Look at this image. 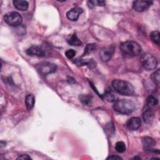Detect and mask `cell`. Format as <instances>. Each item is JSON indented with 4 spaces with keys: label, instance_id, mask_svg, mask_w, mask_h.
Instances as JSON below:
<instances>
[{
    "label": "cell",
    "instance_id": "1",
    "mask_svg": "<svg viewBox=\"0 0 160 160\" xmlns=\"http://www.w3.org/2000/svg\"><path fill=\"white\" fill-rule=\"evenodd\" d=\"M121 52L128 56H136L139 55L141 52V46L136 41H127L120 45Z\"/></svg>",
    "mask_w": 160,
    "mask_h": 160
},
{
    "label": "cell",
    "instance_id": "2",
    "mask_svg": "<svg viewBox=\"0 0 160 160\" xmlns=\"http://www.w3.org/2000/svg\"><path fill=\"white\" fill-rule=\"evenodd\" d=\"M113 108L116 111L121 114H128L134 111L135 104L129 99H120L115 101Z\"/></svg>",
    "mask_w": 160,
    "mask_h": 160
},
{
    "label": "cell",
    "instance_id": "3",
    "mask_svg": "<svg viewBox=\"0 0 160 160\" xmlns=\"http://www.w3.org/2000/svg\"><path fill=\"white\" fill-rule=\"evenodd\" d=\"M112 86L117 91L118 93L129 96L133 94L134 93V88L129 82L120 80H115L112 82Z\"/></svg>",
    "mask_w": 160,
    "mask_h": 160
},
{
    "label": "cell",
    "instance_id": "4",
    "mask_svg": "<svg viewBox=\"0 0 160 160\" xmlns=\"http://www.w3.org/2000/svg\"><path fill=\"white\" fill-rule=\"evenodd\" d=\"M139 61L141 66L147 71L154 70L158 65V61L156 57L149 53L142 55L140 57Z\"/></svg>",
    "mask_w": 160,
    "mask_h": 160
},
{
    "label": "cell",
    "instance_id": "5",
    "mask_svg": "<svg viewBox=\"0 0 160 160\" xmlns=\"http://www.w3.org/2000/svg\"><path fill=\"white\" fill-rule=\"evenodd\" d=\"M6 23L13 27L20 26L23 22L22 17L20 13L16 12H12L7 13L4 17Z\"/></svg>",
    "mask_w": 160,
    "mask_h": 160
},
{
    "label": "cell",
    "instance_id": "6",
    "mask_svg": "<svg viewBox=\"0 0 160 160\" xmlns=\"http://www.w3.org/2000/svg\"><path fill=\"white\" fill-rule=\"evenodd\" d=\"M36 68L40 74L46 76L56 72L57 70V66L54 63L44 62L36 66Z\"/></svg>",
    "mask_w": 160,
    "mask_h": 160
},
{
    "label": "cell",
    "instance_id": "7",
    "mask_svg": "<svg viewBox=\"0 0 160 160\" xmlns=\"http://www.w3.org/2000/svg\"><path fill=\"white\" fill-rule=\"evenodd\" d=\"M114 52V47L113 46H108L103 48L99 52V57L104 62H107L111 60Z\"/></svg>",
    "mask_w": 160,
    "mask_h": 160
},
{
    "label": "cell",
    "instance_id": "8",
    "mask_svg": "<svg viewBox=\"0 0 160 160\" xmlns=\"http://www.w3.org/2000/svg\"><path fill=\"white\" fill-rule=\"evenodd\" d=\"M153 4L150 1H136L133 2V9L138 12H143L148 10L149 7Z\"/></svg>",
    "mask_w": 160,
    "mask_h": 160
},
{
    "label": "cell",
    "instance_id": "9",
    "mask_svg": "<svg viewBox=\"0 0 160 160\" xmlns=\"http://www.w3.org/2000/svg\"><path fill=\"white\" fill-rule=\"evenodd\" d=\"M27 53L30 56H36L39 57H43L45 56V51L40 46H32L27 50Z\"/></svg>",
    "mask_w": 160,
    "mask_h": 160
},
{
    "label": "cell",
    "instance_id": "10",
    "mask_svg": "<svg viewBox=\"0 0 160 160\" xmlns=\"http://www.w3.org/2000/svg\"><path fill=\"white\" fill-rule=\"evenodd\" d=\"M82 13H83L82 8L79 7H76L71 9L69 12H68L66 13V17L68 20L73 22H75L78 20V19L79 18V17Z\"/></svg>",
    "mask_w": 160,
    "mask_h": 160
},
{
    "label": "cell",
    "instance_id": "11",
    "mask_svg": "<svg viewBox=\"0 0 160 160\" xmlns=\"http://www.w3.org/2000/svg\"><path fill=\"white\" fill-rule=\"evenodd\" d=\"M141 124V121L139 118L133 117L127 122V127L129 130L135 131L139 128Z\"/></svg>",
    "mask_w": 160,
    "mask_h": 160
},
{
    "label": "cell",
    "instance_id": "12",
    "mask_svg": "<svg viewBox=\"0 0 160 160\" xmlns=\"http://www.w3.org/2000/svg\"><path fill=\"white\" fill-rule=\"evenodd\" d=\"M13 5L18 10L22 12L27 11L29 7L28 2L23 0H15L13 1Z\"/></svg>",
    "mask_w": 160,
    "mask_h": 160
},
{
    "label": "cell",
    "instance_id": "13",
    "mask_svg": "<svg viewBox=\"0 0 160 160\" xmlns=\"http://www.w3.org/2000/svg\"><path fill=\"white\" fill-rule=\"evenodd\" d=\"M156 142L150 137H144L143 139V144L145 150H150L155 145Z\"/></svg>",
    "mask_w": 160,
    "mask_h": 160
},
{
    "label": "cell",
    "instance_id": "14",
    "mask_svg": "<svg viewBox=\"0 0 160 160\" xmlns=\"http://www.w3.org/2000/svg\"><path fill=\"white\" fill-rule=\"evenodd\" d=\"M74 63L78 66L86 65L90 67H94L96 66V63L93 61V60H76Z\"/></svg>",
    "mask_w": 160,
    "mask_h": 160
},
{
    "label": "cell",
    "instance_id": "15",
    "mask_svg": "<svg viewBox=\"0 0 160 160\" xmlns=\"http://www.w3.org/2000/svg\"><path fill=\"white\" fill-rule=\"evenodd\" d=\"M104 98L109 102H115L118 99L116 95L111 90H107L104 93Z\"/></svg>",
    "mask_w": 160,
    "mask_h": 160
},
{
    "label": "cell",
    "instance_id": "16",
    "mask_svg": "<svg viewBox=\"0 0 160 160\" xmlns=\"http://www.w3.org/2000/svg\"><path fill=\"white\" fill-rule=\"evenodd\" d=\"M35 96L33 95H27L25 99V104L28 110H30L33 108L35 105Z\"/></svg>",
    "mask_w": 160,
    "mask_h": 160
},
{
    "label": "cell",
    "instance_id": "17",
    "mask_svg": "<svg viewBox=\"0 0 160 160\" xmlns=\"http://www.w3.org/2000/svg\"><path fill=\"white\" fill-rule=\"evenodd\" d=\"M153 118H154V113L150 109L146 110L143 114V118L144 122H146V123H150L153 121Z\"/></svg>",
    "mask_w": 160,
    "mask_h": 160
},
{
    "label": "cell",
    "instance_id": "18",
    "mask_svg": "<svg viewBox=\"0 0 160 160\" xmlns=\"http://www.w3.org/2000/svg\"><path fill=\"white\" fill-rule=\"evenodd\" d=\"M146 103L149 108H152L158 104V99H156V98H155V96L151 95L148 98V99L146 100Z\"/></svg>",
    "mask_w": 160,
    "mask_h": 160
},
{
    "label": "cell",
    "instance_id": "19",
    "mask_svg": "<svg viewBox=\"0 0 160 160\" xmlns=\"http://www.w3.org/2000/svg\"><path fill=\"white\" fill-rule=\"evenodd\" d=\"M68 43L71 45V46H80L81 45L82 43L81 41L78 39V38L77 37V36L75 34L73 35L68 40Z\"/></svg>",
    "mask_w": 160,
    "mask_h": 160
},
{
    "label": "cell",
    "instance_id": "20",
    "mask_svg": "<svg viewBox=\"0 0 160 160\" xmlns=\"http://www.w3.org/2000/svg\"><path fill=\"white\" fill-rule=\"evenodd\" d=\"M81 103L85 105H90L92 101V96L90 95H82L80 96Z\"/></svg>",
    "mask_w": 160,
    "mask_h": 160
},
{
    "label": "cell",
    "instance_id": "21",
    "mask_svg": "<svg viewBox=\"0 0 160 160\" xmlns=\"http://www.w3.org/2000/svg\"><path fill=\"white\" fill-rule=\"evenodd\" d=\"M151 38L153 41L157 45H159V32L158 31L153 32L151 33Z\"/></svg>",
    "mask_w": 160,
    "mask_h": 160
},
{
    "label": "cell",
    "instance_id": "22",
    "mask_svg": "<svg viewBox=\"0 0 160 160\" xmlns=\"http://www.w3.org/2000/svg\"><path fill=\"white\" fill-rule=\"evenodd\" d=\"M115 148L118 153H123L126 150V144L123 141H118L115 145Z\"/></svg>",
    "mask_w": 160,
    "mask_h": 160
},
{
    "label": "cell",
    "instance_id": "23",
    "mask_svg": "<svg viewBox=\"0 0 160 160\" xmlns=\"http://www.w3.org/2000/svg\"><path fill=\"white\" fill-rule=\"evenodd\" d=\"M96 48V45L95 43H91L86 45V46L85 48V51L83 53V55H88L91 53L93 50H95Z\"/></svg>",
    "mask_w": 160,
    "mask_h": 160
},
{
    "label": "cell",
    "instance_id": "24",
    "mask_svg": "<svg viewBox=\"0 0 160 160\" xmlns=\"http://www.w3.org/2000/svg\"><path fill=\"white\" fill-rule=\"evenodd\" d=\"M159 75H160L159 70H157L154 73L152 74V76H151L152 80L157 85H159Z\"/></svg>",
    "mask_w": 160,
    "mask_h": 160
},
{
    "label": "cell",
    "instance_id": "25",
    "mask_svg": "<svg viewBox=\"0 0 160 160\" xmlns=\"http://www.w3.org/2000/svg\"><path fill=\"white\" fill-rule=\"evenodd\" d=\"M65 55H66V57H67L68 59H72V58H73L75 56V55H76V51H75L74 50L70 49V50H68V51H66Z\"/></svg>",
    "mask_w": 160,
    "mask_h": 160
},
{
    "label": "cell",
    "instance_id": "26",
    "mask_svg": "<svg viewBox=\"0 0 160 160\" xmlns=\"http://www.w3.org/2000/svg\"><path fill=\"white\" fill-rule=\"evenodd\" d=\"M90 3L95 6H101L103 7L106 5V2L104 1H99V0H95V1H90Z\"/></svg>",
    "mask_w": 160,
    "mask_h": 160
},
{
    "label": "cell",
    "instance_id": "27",
    "mask_svg": "<svg viewBox=\"0 0 160 160\" xmlns=\"http://www.w3.org/2000/svg\"><path fill=\"white\" fill-rule=\"evenodd\" d=\"M17 159H30L32 158L30 156H29L27 154H22V155L20 156Z\"/></svg>",
    "mask_w": 160,
    "mask_h": 160
},
{
    "label": "cell",
    "instance_id": "28",
    "mask_svg": "<svg viewBox=\"0 0 160 160\" xmlns=\"http://www.w3.org/2000/svg\"><path fill=\"white\" fill-rule=\"evenodd\" d=\"M108 159H122V158L121 157H119V156H118L112 155V156L108 157Z\"/></svg>",
    "mask_w": 160,
    "mask_h": 160
}]
</instances>
